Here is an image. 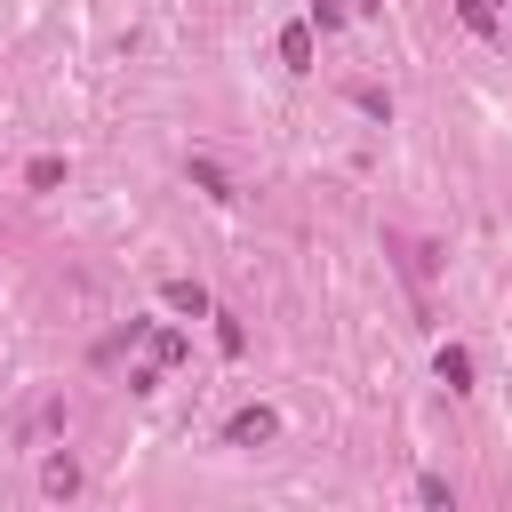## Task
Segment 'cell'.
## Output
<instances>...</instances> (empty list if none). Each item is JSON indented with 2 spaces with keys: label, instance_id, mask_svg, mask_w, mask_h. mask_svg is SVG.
<instances>
[{
  "label": "cell",
  "instance_id": "6da1fadb",
  "mask_svg": "<svg viewBox=\"0 0 512 512\" xmlns=\"http://www.w3.org/2000/svg\"><path fill=\"white\" fill-rule=\"evenodd\" d=\"M280 56H288V72H312V24H288L280 32Z\"/></svg>",
  "mask_w": 512,
  "mask_h": 512
},
{
  "label": "cell",
  "instance_id": "7a4b0ae2",
  "mask_svg": "<svg viewBox=\"0 0 512 512\" xmlns=\"http://www.w3.org/2000/svg\"><path fill=\"white\" fill-rule=\"evenodd\" d=\"M440 384H448V392H472V352L440 344Z\"/></svg>",
  "mask_w": 512,
  "mask_h": 512
},
{
  "label": "cell",
  "instance_id": "3957f363",
  "mask_svg": "<svg viewBox=\"0 0 512 512\" xmlns=\"http://www.w3.org/2000/svg\"><path fill=\"white\" fill-rule=\"evenodd\" d=\"M224 432H232V440H272L280 424H272V408H240V416H232Z\"/></svg>",
  "mask_w": 512,
  "mask_h": 512
},
{
  "label": "cell",
  "instance_id": "277c9868",
  "mask_svg": "<svg viewBox=\"0 0 512 512\" xmlns=\"http://www.w3.org/2000/svg\"><path fill=\"white\" fill-rule=\"evenodd\" d=\"M40 488H48V496H72V488H80V464H72V456H48V464H40Z\"/></svg>",
  "mask_w": 512,
  "mask_h": 512
},
{
  "label": "cell",
  "instance_id": "5b68a950",
  "mask_svg": "<svg viewBox=\"0 0 512 512\" xmlns=\"http://www.w3.org/2000/svg\"><path fill=\"white\" fill-rule=\"evenodd\" d=\"M192 184H200V192H208V200H232V176H224V168H216V160H192Z\"/></svg>",
  "mask_w": 512,
  "mask_h": 512
},
{
  "label": "cell",
  "instance_id": "8992f818",
  "mask_svg": "<svg viewBox=\"0 0 512 512\" xmlns=\"http://www.w3.org/2000/svg\"><path fill=\"white\" fill-rule=\"evenodd\" d=\"M168 304H176V312H192V320H200V312H208V288H192V280H168Z\"/></svg>",
  "mask_w": 512,
  "mask_h": 512
},
{
  "label": "cell",
  "instance_id": "52a82bcc",
  "mask_svg": "<svg viewBox=\"0 0 512 512\" xmlns=\"http://www.w3.org/2000/svg\"><path fill=\"white\" fill-rule=\"evenodd\" d=\"M64 184V160H32V192H56Z\"/></svg>",
  "mask_w": 512,
  "mask_h": 512
},
{
  "label": "cell",
  "instance_id": "ba28073f",
  "mask_svg": "<svg viewBox=\"0 0 512 512\" xmlns=\"http://www.w3.org/2000/svg\"><path fill=\"white\" fill-rule=\"evenodd\" d=\"M464 24L472 32H496V0H464Z\"/></svg>",
  "mask_w": 512,
  "mask_h": 512
}]
</instances>
